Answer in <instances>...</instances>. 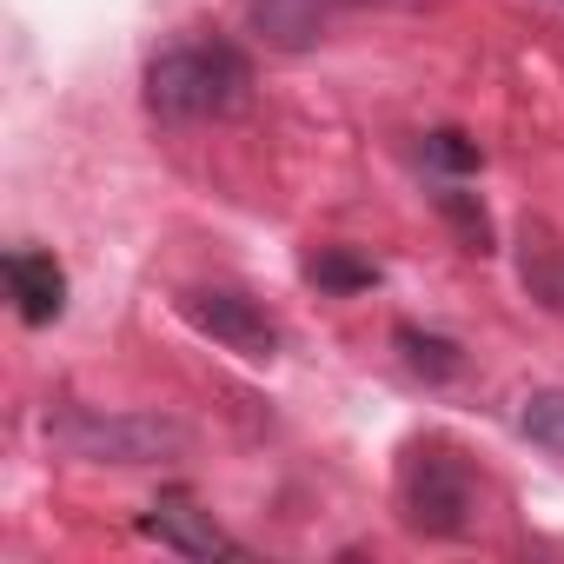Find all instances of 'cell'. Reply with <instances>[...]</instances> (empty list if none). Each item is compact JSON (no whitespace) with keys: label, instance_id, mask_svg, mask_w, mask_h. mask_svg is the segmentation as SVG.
<instances>
[{"label":"cell","instance_id":"1","mask_svg":"<svg viewBox=\"0 0 564 564\" xmlns=\"http://www.w3.org/2000/svg\"><path fill=\"white\" fill-rule=\"evenodd\" d=\"M147 107L166 127L232 120L252 107V61L232 41H173L147 61Z\"/></svg>","mask_w":564,"mask_h":564},{"label":"cell","instance_id":"2","mask_svg":"<svg viewBox=\"0 0 564 564\" xmlns=\"http://www.w3.org/2000/svg\"><path fill=\"white\" fill-rule=\"evenodd\" d=\"M399 524L412 538L458 544L478 531V471L445 438H412L399 458Z\"/></svg>","mask_w":564,"mask_h":564},{"label":"cell","instance_id":"3","mask_svg":"<svg viewBox=\"0 0 564 564\" xmlns=\"http://www.w3.org/2000/svg\"><path fill=\"white\" fill-rule=\"evenodd\" d=\"M47 438L67 458L87 465H160L186 452V425L160 412H100V405H67L47 419Z\"/></svg>","mask_w":564,"mask_h":564},{"label":"cell","instance_id":"4","mask_svg":"<svg viewBox=\"0 0 564 564\" xmlns=\"http://www.w3.org/2000/svg\"><path fill=\"white\" fill-rule=\"evenodd\" d=\"M180 319L193 333H206L213 346L252 359V366L279 359V319L252 293H239V286H193V293H180Z\"/></svg>","mask_w":564,"mask_h":564},{"label":"cell","instance_id":"5","mask_svg":"<svg viewBox=\"0 0 564 564\" xmlns=\"http://www.w3.org/2000/svg\"><path fill=\"white\" fill-rule=\"evenodd\" d=\"M140 531H147L160 551H180V557H246V544H239L213 511H199L186 491H160V498L140 511Z\"/></svg>","mask_w":564,"mask_h":564},{"label":"cell","instance_id":"6","mask_svg":"<svg viewBox=\"0 0 564 564\" xmlns=\"http://www.w3.org/2000/svg\"><path fill=\"white\" fill-rule=\"evenodd\" d=\"M0 272H8V293H14L21 326H54V319L67 313V272H61L54 252H41V246H8Z\"/></svg>","mask_w":564,"mask_h":564},{"label":"cell","instance_id":"7","mask_svg":"<svg viewBox=\"0 0 564 564\" xmlns=\"http://www.w3.org/2000/svg\"><path fill=\"white\" fill-rule=\"evenodd\" d=\"M333 8L339 0H246V28L279 54H306V47L326 41Z\"/></svg>","mask_w":564,"mask_h":564},{"label":"cell","instance_id":"8","mask_svg":"<svg viewBox=\"0 0 564 564\" xmlns=\"http://www.w3.org/2000/svg\"><path fill=\"white\" fill-rule=\"evenodd\" d=\"M300 272H306V286H319L333 300H352V293H372L379 286V259H366L352 246H319V252H306Z\"/></svg>","mask_w":564,"mask_h":564},{"label":"cell","instance_id":"9","mask_svg":"<svg viewBox=\"0 0 564 564\" xmlns=\"http://www.w3.org/2000/svg\"><path fill=\"white\" fill-rule=\"evenodd\" d=\"M392 346H399V359H405V372H419L425 386H445V379H458L465 372V346L458 339H445V333H425V326H392Z\"/></svg>","mask_w":564,"mask_h":564},{"label":"cell","instance_id":"10","mask_svg":"<svg viewBox=\"0 0 564 564\" xmlns=\"http://www.w3.org/2000/svg\"><path fill=\"white\" fill-rule=\"evenodd\" d=\"M432 206H438V219L458 232V246H465V252H478V259H491V252H498V226H491V213H485V199H478V193H465V186H452V180H445V186L432 193Z\"/></svg>","mask_w":564,"mask_h":564},{"label":"cell","instance_id":"11","mask_svg":"<svg viewBox=\"0 0 564 564\" xmlns=\"http://www.w3.org/2000/svg\"><path fill=\"white\" fill-rule=\"evenodd\" d=\"M524 286H531V300L564 313V246L544 226H524Z\"/></svg>","mask_w":564,"mask_h":564},{"label":"cell","instance_id":"12","mask_svg":"<svg viewBox=\"0 0 564 564\" xmlns=\"http://www.w3.org/2000/svg\"><path fill=\"white\" fill-rule=\"evenodd\" d=\"M518 432H524L531 445H544L551 458H564V386L531 392V399L518 405Z\"/></svg>","mask_w":564,"mask_h":564},{"label":"cell","instance_id":"13","mask_svg":"<svg viewBox=\"0 0 564 564\" xmlns=\"http://www.w3.org/2000/svg\"><path fill=\"white\" fill-rule=\"evenodd\" d=\"M425 166L445 173V180H465V173L485 166V153H478L471 133H458V127H432V133H425Z\"/></svg>","mask_w":564,"mask_h":564},{"label":"cell","instance_id":"14","mask_svg":"<svg viewBox=\"0 0 564 564\" xmlns=\"http://www.w3.org/2000/svg\"><path fill=\"white\" fill-rule=\"evenodd\" d=\"M352 8H386V0H352Z\"/></svg>","mask_w":564,"mask_h":564}]
</instances>
